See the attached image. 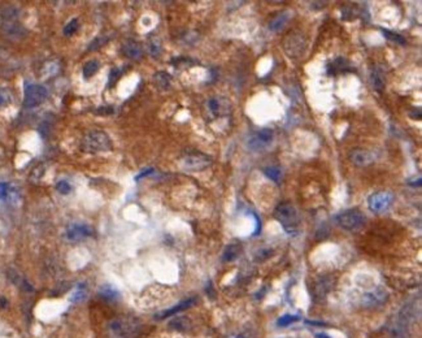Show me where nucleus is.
<instances>
[{
	"instance_id": "obj_1",
	"label": "nucleus",
	"mask_w": 422,
	"mask_h": 338,
	"mask_svg": "<svg viewBox=\"0 0 422 338\" xmlns=\"http://www.w3.org/2000/svg\"><path fill=\"white\" fill-rule=\"evenodd\" d=\"M0 33L11 42L22 40L28 35V30L20 21V11L17 7H0Z\"/></svg>"
},
{
	"instance_id": "obj_2",
	"label": "nucleus",
	"mask_w": 422,
	"mask_h": 338,
	"mask_svg": "<svg viewBox=\"0 0 422 338\" xmlns=\"http://www.w3.org/2000/svg\"><path fill=\"white\" fill-rule=\"evenodd\" d=\"M274 218L278 223L281 224V227L283 228L286 233L288 234H296L299 232L300 227V219L299 213H297L296 208L291 203H281L278 204L277 208L274 209Z\"/></svg>"
},
{
	"instance_id": "obj_3",
	"label": "nucleus",
	"mask_w": 422,
	"mask_h": 338,
	"mask_svg": "<svg viewBox=\"0 0 422 338\" xmlns=\"http://www.w3.org/2000/svg\"><path fill=\"white\" fill-rule=\"evenodd\" d=\"M81 149H82V151L89 152V154L111 151L112 140L107 133L102 132V130H92L82 138Z\"/></svg>"
},
{
	"instance_id": "obj_4",
	"label": "nucleus",
	"mask_w": 422,
	"mask_h": 338,
	"mask_svg": "<svg viewBox=\"0 0 422 338\" xmlns=\"http://www.w3.org/2000/svg\"><path fill=\"white\" fill-rule=\"evenodd\" d=\"M142 325L132 318H118L109 323L108 330L112 338H135L139 334Z\"/></svg>"
},
{
	"instance_id": "obj_5",
	"label": "nucleus",
	"mask_w": 422,
	"mask_h": 338,
	"mask_svg": "<svg viewBox=\"0 0 422 338\" xmlns=\"http://www.w3.org/2000/svg\"><path fill=\"white\" fill-rule=\"evenodd\" d=\"M334 220L343 229L348 232H356L365 225L366 219L364 213L357 208H350L335 215Z\"/></svg>"
},
{
	"instance_id": "obj_6",
	"label": "nucleus",
	"mask_w": 422,
	"mask_h": 338,
	"mask_svg": "<svg viewBox=\"0 0 422 338\" xmlns=\"http://www.w3.org/2000/svg\"><path fill=\"white\" fill-rule=\"evenodd\" d=\"M47 96H48V91L46 87L37 83H28L23 91V107L35 108L46 101Z\"/></svg>"
},
{
	"instance_id": "obj_7",
	"label": "nucleus",
	"mask_w": 422,
	"mask_h": 338,
	"mask_svg": "<svg viewBox=\"0 0 422 338\" xmlns=\"http://www.w3.org/2000/svg\"><path fill=\"white\" fill-rule=\"evenodd\" d=\"M394 202V195L388 191H378L368 198V207L371 212L381 213L387 211Z\"/></svg>"
},
{
	"instance_id": "obj_8",
	"label": "nucleus",
	"mask_w": 422,
	"mask_h": 338,
	"mask_svg": "<svg viewBox=\"0 0 422 338\" xmlns=\"http://www.w3.org/2000/svg\"><path fill=\"white\" fill-rule=\"evenodd\" d=\"M0 202L7 206H17L21 202V191L12 182H0Z\"/></svg>"
},
{
	"instance_id": "obj_9",
	"label": "nucleus",
	"mask_w": 422,
	"mask_h": 338,
	"mask_svg": "<svg viewBox=\"0 0 422 338\" xmlns=\"http://www.w3.org/2000/svg\"><path fill=\"white\" fill-rule=\"evenodd\" d=\"M212 164V159L204 154H190L182 159V166L187 171L199 172L208 168Z\"/></svg>"
},
{
	"instance_id": "obj_10",
	"label": "nucleus",
	"mask_w": 422,
	"mask_h": 338,
	"mask_svg": "<svg viewBox=\"0 0 422 338\" xmlns=\"http://www.w3.org/2000/svg\"><path fill=\"white\" fill-rule=\"evenodd\" d=\"M92 233H94V229L87 224H71L66 228L65 237L68 241L78 242L92 235Z\"/></svg>"
},
{
	"instance_id": "obj_11",
	"label": "nucleus",
	"mask_w": 422,
	"mask_h": 338,
	"mask_svg": "<svg viewBox=\"0 0 422 338\" xmlns=\"http://www.w3.org/2000/svg\"><path fill=\"white\" fill-rule=\"evenodd\" d=\"M348 159H350V161H351L354 165L359 166V168H364V166H368L374 163V160H376V155L371 151H369V150L355 149L350 151Z\"/></svg>"
},
{
	"instance_id": "obj_12",
	"label": "nucleus",
	"mask_w": 422,
	"mask_h": 338,
	"mask_svg": "<svg viewBox=\"0 0 422 338\" xmlns=\"http://www.w3.org/2000/svg\"><path fill=\"white\" fill-rule=\"evenodd\" d=\"M271 139H273V130L261 129L249 140V147L254 151H260V150L268 147Z\"/></svg>"
},
{
	"instance_id": "obj_13",
	"label": "nucleus",
	"mask_w": 422,
	"mask_h": 338,
	"mask_svg": "<svg viewBox=\"0 0 422 338\" xmlns=\"http://www.w3.org/2000/svg\"><path fill=\"white\" fill-rule=\"evenodd\" d=\"M305 49V42L300 35H288L285 40V51L288 56H299Z\"/></svg>"
},
{
	"instance_id": "obj_14",
	"label": "nucleus",
	"mask_w": 422,
	"mask_h": 338,
	"mask_svg": "<svg viewBox=\"0 0 422 338\" xmlns=\"http://www.w3.org/2000/svg\"><path fill=\"white\" fill-rule=\"evenodd\" d=\"M208 109L212 115L220 117V116L228 115L229 111H230V103L226 101L225 98H211L208 101Z\"/></svg>"
},
{
	"instance_id": "obj_15",
	"label": "nucleus",
	"mask_w": 422,
	"mask_h": 338,
	"mask_svg": "<svg viewBox=\"0 0 422 338\" xmlns=\"http://www.w3.org/2000/svg\"><path fill=\"white\" fill-rule=\"evenodd\" d=\"M386 298H387V293L381 287H377V289L366 293L365 295H362V303L368 304V306H378V304H382Z\"/></svg>"
},
{
	"instance_id": "obj_16",
	"label": "nucleus",
	"mask_w": 422,
	"mask_h": 338,
	"mask_svg": "<svg viewBox=\"0 0 422 338\" xmlns=\"http://www.w3.org/2000/svg\"><path fill=\"white\" fill-rule=\"evenodd\" d=\"M195 302H196V301H195V298L186 299V301L178 303L177 306H174V307H171V308L166 309V311H163V312L157 313L156 319H159V320H163V319H166V318H170V316L177 315V313L181 312V311H185V309H187V308H190L191 306H194Z\"/></svg>"
},
{
	"instance_id": "obj_17",
	"label": "nucleus",
	"mask_w": 422,
	"mask_h": 338,
	"mask_svg": "<svg viewBox=\"0 0 422 338\" xmlns=\"http://www.w3.org/2000/svg\"><path fill=\"white\" fill-rule=\"evenodd\" d=\"M122 54L126 58L133 59V60H138L143 56V50L140 44L135 40H128L122 46Z\"/></svg>"
},
{
	"instance_id": "obj_18",
	"label": "nucleus",
	"mask_w": 422,
	"mask_h": 338,
	"mask_svg": "<svg viewBox=\"0 0 422 338\" xmlns=\"http://www.w3.org/2000/svg\"><path fill=\"white\" fill-rule=\"evenodd\" d=\"M291 12L286 11V12H282V13H280L278 16H276V17L273 18V20L269 22V29L273 30V32H280V30H282L283 28H285V25L287 23V21L290 20L291 17Z\"/></svg>"
},
{
	"instance_id": "obj_19",
	"label": "nucleus",
	"mask_w": 422,
	"mask_h": 338,
	"mask_svg": "<svg viewBox=\"0 0 422 338\" xmlns=\"http://www.w3.org/2000/svg\"><path fill=\"white\" fill-rule=\"evenodd\" d=\"M242 252V246L238 244H230L225 247L222 252V261L225 263H229V261H233L240 255Z\"/></svg>"
},
{
	"instance_id": "obj_20",
	"label": "nucleus",
	"mask_w": 422,
	"mask_h": 338,
	"mask_svg": "<svg viewBox=\"0 0 422 338\" xmlns=\"http://www.w3.org/2000/svg\"><path fill=\"white\" fill-rule=\"evenodd\" d=\"M331 285H333V282H331L330 278H321L316 284V286H314V295H316V298H322V297H325V295L331 290Z\"/></svg>"
},
{
	"instance_id": "obj_21",
	"label": "nucleus",
	"mask_w": 422,
	"mask_h": 338,
	"mask_svg": "<svg viewBox=\"0 0 422 338\" xmlns=\"http://www.w3.org/2000/svg\"><path fill=\"white\" fill-rule=\"evenodd\" d=\"M371 82H373L374 89L381 91L385 87V76L380 68H374L371 72Z\"/></svg>"
},
{
	"instance_id": "obj_22",
	"label": "nucleus",
	"mask_w": 422,
	"mask_h": 338,
	"mask_svg": "<svg viewBox=\"0 0 422 338\" xmlns=\"http://www.w3.org/2000/svg\"><path fill=\"white\" fill-rule=\"evenodd\" d=\"M347 68H350L348 61L345 60V59L339 58L337 59V60H334L333 63H331V65L329 66V73H330V75H338V73L344 72Z\"/></svg>"
},
{
	"instance_id": "obj_23",
	"label": "nucleus",
	"mask_w": 422,
	"mask_h": 338,
	"mask_svg": "<svg viewBox=\"0 0 422 338\" xmlns=\"http://www.w3.org/2000/svg\"><path fill=\"white\" fill-rule=\"evenodd\" d=\"M264 175L276 184H280L281 180H282V171L278 166H268V168L264 169Z\"/></svg>"
},
{
	"instance_id": "obj_24",
	"label": "nucleus",
	"mask_w": 422,
	"mask_h": 338,
	"mask_svg": "<svg viewBox=\"0 0 422 338\" xmlns=\"http://www.w3.org/2000/svg\"><path fill=\"white\" fill-rule=\"evenodd\" d=\"M99 68H100L99 61H96V60L87 61V63L83 65V77L85 78L92 77V76H94L95 73L99 70Z\"/></svg>"
},
{
	"instance_id": "obj_25",
	"label": "nucleus",
	"mask_w": 422,
	"mask_h": 338,
	"mask_svg": "<svg viewBox=\"0 0 422 338\" xmlns=\"http://www.w3.org/2000/svg\"><path fill=\"white\" fill-rule=\"evenodd\" d=\"M99 295H102L103 298L108 299V301H114V299L118 298V292L114 289L113 286L104 285V286L99 290Z\"/></svg>"
},
{
	"instance_id": "obj_26",
	"label": "nucleus",
	"mask_w": 422,
	"mask_h": 338,
	"mask_svg": "<svg viewBox=\"0 0 422 338\" xmlns=\"http://www.w3.org/2000/svg\"><path fill=\"white\" fill-rule=\"evenodd\" d=\"M12 102H13V94L11 92V90L7 87H2L0 89V108L8 107Z\"/></svg>"
},
{
	"instance_id": "obj_27",
	"label": "nucleus",
	"mask_w": 422,
	"mask_h": 338,
	"mask_svg": "<svg viewBox=\"0 0 422 338\" xmlns=\"http://www.w3.org/2000/svg\"><path fill=\"white\" fill-rule=\"evenodd\" d=\"M155 83L160 89H168L169 85H170V76L166 75L164 72H159L155 75Z\"/></svg>"
},
{
	"instance_id": "obj_28",
	"label": "nucleus",
	"mask_w": 422,
	"mask_h": 338,
	"mask_svg": "<svg viewBox=\"0 0 422 338\" xmlns=\"http://www.w3.org/2000/svg\"><path fill=\"white\" fill-rule=\"evenodd\" d=\"M300 320V316L297 315H291V313H286V315L281 316L280 319L277 320V325L281 328H286L288 327V325H291V324L296 323V321Z\"/></svg>"
},
{
	"instance_id": "obj_29",
	"label": "nucleus",
	"mask_w": 422,
	"mask_h": 338,
	"mask_svg": "<svg viewBox=\"0 0 422 338\" xmlns=\"http://www.w3.org/2000/svg\"><path fill=\"white\" fill-rule=\"evenodd\" d=\"M169 327L177 330H186L190 328V320L187 318H174Z\"/></svg>"
},
{
	"instance_id": "obj_30",
	"label": "nucleus",
	"mask_w": 422,
	"mask_h": 338,
	"mask_svg": "<svg viewBox=\"0 0 422 338\" xmlns=\"http://www.w3.org/2000/svg\"><path fill=\"white\" fill-rule=\"evenodd\" d=\"M381 32H382V34L385 35V37L387 38V39L392 40V42H395V43L402 44V46H404V44L407 43V40H405L404 38L402 37V35L398 34V33L390 32V30H387V29H381Z\"/></svg>"
},
{
	"instance_id": "obj_31",
	"label": "nucleus",
	"mask_w": 422,
	"mask_h": 338,
	"mask_svg": "<svg viewBox=\"0 0 422 338\" xmlns=\"http://www.w3.org/2000/svg\"><path fill=\"white\" fill-rule=\"evenodd\" d=\"M86 287L83 286V285H78L77 289H76V292L71 294L70 297V301L75 302V303H78V302H82L83 299L86 298Z\"/></svg>"
},
{
	"instance_id": "obj_32",
	"label": "nucleus",
	"mask_w": 422,
	"mask_h": 338,
	"mask_svg": "<svg viewBox=\"0 0 422 338\" xmlns=\"http://www.w3.org/2000/svg\"><path fill=\"white\" fill-rule=\"evenodd\" d=\"M78 26H80V23H78L77 18L70 20L68 23H66L65 28H64V35H65V37H70V35H73L78 30Z\"/></svg>"
},
{
	"instance_id": "obj_33",
	"label": "nucleus",
	"mask_w": 422,
	"mask_h": 338,
	"mask_svg": "<svg viewBox=\"0 0 422 338\" xmlns=\"http://www.w3.org/2000/svg\"><path fill=\"white\" fill-rule=\"evenodd\" d=\"M56 190L60 192V194L66 195V194H69V192L71 191V186H70V184H69L68 181L61 180L56 184Z\"/></svg>"
},
{
	"instance_id": "obj_34",
	"label": "nucleus",
	"mask_w": 422,
	"mask_h": 338,
	"mask_svg": "<svg viewBox=\"0 0 422 338\" xmlns=\"http://www.w3.org/2000/svg\"><path fill=\"white\" fill-rule=\"evenodd\" d=\"M107 38H104V37H97L96 39L94 40V42H92L91 44H90V51H94V50H96V49H99V47H102L103 46L104 43H106L107 42Z\"/></svg>"
},
{
	"instance_id": "obj_35",
	"label": "nucleus",
	"mask_w": 422,
	"mask_h": 338,
	"mask_svg": "<svg viewBox=\"0 0 422 338\" xmlns=\"http://www.w3.org/2000/svg\"><path fill=\"white\" fill-rule=\"evenodd\" d=\"M121 76V70L118 68H114L111 70V75H109V82L113 83L114 81H117L118 77Z\"/></svg>"
},
{
	"instance_id": "obj_36",
	"label": "nucleus",
	"mask_w": 422,
	"mask_h": 338,
	"mask_svg": "<svg viewBox=\"0 0 422 338\" xmlns=\"http://www.w3.org/2000/svg\"><path fill=\"white\" fill-rule=\"evenodd\" d=\"M154 172H155V169H154V168L144 169V171H142V172H140L139 175H138L137 177H135V181H139V180H142V178H144V177H147V176L152 175V173H154Z\"/></svg>"
},
{
	"instance_id": "obj_37",
	"label": "nucleus",
	"mask_w": 422,
	"mask_h": 338,
	"mask_svg": "<svg viewBox=\"0 0 422 338\" xmlns=\"http://www.w3.org/2000/svg\"><path fill=\"white\" fill-rule=\"evenodd\" d=\"M316 338H331V337L326 334V333H317Z\"/></svg>"
}]
</instances>
